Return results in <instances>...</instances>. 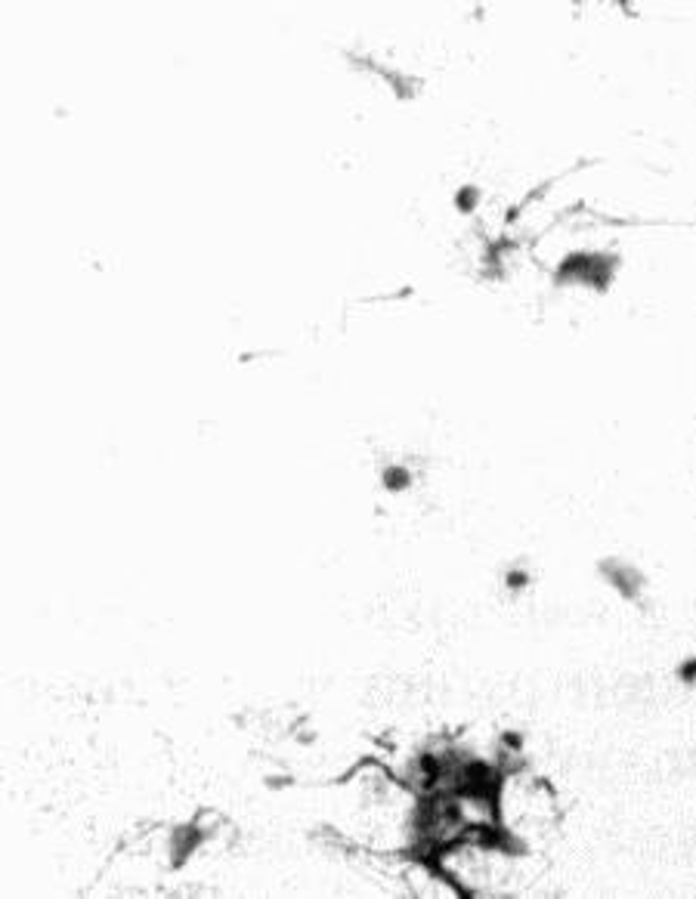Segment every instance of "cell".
<instances>
[{
  "label": "cell",
  "mask_w": 696,
  "mask_h": 899,
  "mask_svg": "<svg viewBox=\"0 0 696 899\" xmlns=\"http://www.w3.org/2000/svg\"><path fill=\"white\" fill-rule=\"evenodd\" d=\"M598 572L600 578H603L619 596H625L628 603H640V600H644V593H647V575L640 572L638 566H632L628 559H619V556L600 559Z\"/></svg>",
  "instance_id": "7a4b0ae2"
},
{
  "label": "cell",
  "mask_w": 696,
  "mask_h": 899,
  "mask_svg": "<svg viewBox=\"0 0 696 899\" xmlns=\"http://www.w3.org/2000/svg\"><path fill=\"white\" fill-rule=\"evenodd\" d=\"M616 257L607 254H573L558 267V282L561 285H588L603 287L613 279Z\"/></svg>",
  "instance_id": "6da1fadb"
}]
</instances>
